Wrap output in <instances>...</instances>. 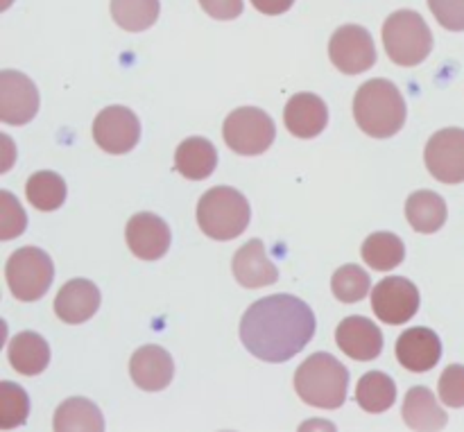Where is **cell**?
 Wrapping results in <instances>:
<instances>
[{"label": "cell", "mask_w": 464, "mask_h": 432, "mask_svg": "<svg viewBox=\"0 0 464 432\" xmlns=\"http://www.w3.org/2000/svg\"><path fill=\"white\" fill-rule=\"evenodd\" d=\"M440 398L449 408H464V365H451L440 376Z\"/></svg>", "instance_id": "1f68e13d"}, {"label": "cell", "mask_w": 464, "mask_h": 432, "mask_svg": "<svg viewBox=\"0 0 464 432\" xmlns=\"http://www.w3.org/2000/svg\"><path fill=\"white\" fill-rule=\"evenodd\" d=\"M315 335V315L306 302L290 294L258 299L245 311L240 340L263 362H285L304 351Z\"/></svg>", "instance_id": "6da1fadb"}, {"label": "cell", "mask_w": 464, "mask_h": 432, "mask_svg": "<svg viewBox=\"0 0 464 432\" xmlns=\"http://www.w3.org/2000/svg\"><path fill=\"white\" fill-rule=\"evenodd\" d=\"M406 258V245L390 231H376L362 243V261L376 272H392Z\"/></svg>", "instance_id": "d4e9b609"}, {"label": "cell", "mask_w": 464, "mask_h": 432, "mask_svg": "<svg viewBox=\"0 0 464 432\" xmlns=\"http://www.w3.org/2000/svg\"><path fill=\"white\" fill-rule=\"evenodd\" d=\"M9 365L23 376H36L50 365V347L39 333H18L7 347Z\"/></svg>", "instance_id": "7402d4cb"}, {"label": "cell", "mask_w": 464, "mask_h": 432, "mask_svg": "<svg viewBox=\"0 0 464 432\" xmlns=\"http://www.w3.org/2000/svg\"><path fill=\"white\" fill-rule=\"evenodd\" d=\"M231 270H234L236 281L249 290L266 288V285L276 283V279H279V270L267 258L266 245L258 238L249 240L236 252L234 261H231Z\"/></svg>", "instance_id": "e0dca14e"}, {"label": "cell", "mask_w": 464, "mask_h": 432, "mask_svg": "<svg viewBox=\"0 0 464 432\" xmlns=\"http://www.w3.org/2000/svg\"><path fill=\"white\" fill-rule=\"evenodd\" d=\"M372 279L362 267L358 265H344L331 279V290H334L335 299L343 303H358L370 294Z\"/></svg>", "instance_id": "f1b7e54d"}, {"label": "cell", "mask_w": 464, "mask_h": 432, "mask_svg": "<svg viewBox=\"0 0 464 432\" xmlns=\"http://www.w3.org/2000/svg\"><path fill=\"white\" fill-rule=\"evenodd\" d=\"M53 428L57 432H100L104 430V419L95 403L86 401V398H68L54 412Z\"/></svg>", "instance_id": "cb8c5ba5"}, {"label": "cell", "mask_w": 464, "mask_h": 432, "mask_svg": "<svg viewBox=\"0 0 464 432\" xmlns=\"http://www.w3.org/2000/svg\"><path fill=\"white\" fill-rule=\"evenodd\" d=\"M295 389L308 406L338 410L347 401L349 371L331 353H313L295 374Z\"/></svg>", "instance_id": "3957f363"}, {"label": "cell", "mask_w": 464, "mask_h": 432, "mask_svg": "<svg viewBox=\"0 0 464 432\" xmlns=\"http://www.w3.org/2000/svg\"><path fill=\"white\" fill-rule=\"evenodd\" d=\"M5 276L18 302H36L48 293L54 279V265L44 249L23 247L9 256Z\"/></svg>", "instance_id": "8992f818"}, {"label": "cell", "mask_w": 464, "mask_h": 432, "mask_svg": "<svg viewBox=\"0 0 464 432\" xmlns=\"http://www.w3.org/2000/svg\"><path fill=\"white\" fill-rule=\"evenodd\" d=\"M329 57L344 75H358L376 63V45L370 32L361 25H343L329 41Z\"/></svg>", "instance_id": "ba28073f"}, {"label": "cell", "mask_w": 464, "mask_h": 432, "mask_svg": "<svg viewBox=\"0 0 464 432\" xmlns=\"http://www.w3.org/2000/svg\"><path fill=\"white\" fill-rule=\"evenodd\" d=\"M199 5L216 21H231L243 14V0H199Z\"/></svg>", "instance_id": "836d02e7"}, {"label": "cell", "mask_w": 464, "mask_h": 432, "mask_svg": "<svg viewBox=\"0 0 464 432\" xmlns=\"http://www.w3.org/2000/svg\"><path fill=\"white\" fill-rule=\"evenodd\" d=\"M442 358V342L430 329H408L397 340V360L403 370L424 374Z\"/></svg>", "instance_id": "9a60e30c"}, {"label": "cell", "mask_w": 464, "mask_h": 432, "mask_svg": "<svg viewBox=\"0 0 464 432\" xmlns=\"http://www.w3.org/2000/svg\"><path fill=\"white\" fill-rule=\"evenodd\" d=\"M406 100L390 80H370L353 98V118L372 139H390L406 125Z\"/></svg>", "instance_id": "7a4b0ae2"}, {"label": "cell", "mask_w": 464, "mask_h": 432, "mask_svg": "<svg viewBox=\"0 0 464 432\" xmlns=\"http://www.w3.org/2000/svg\"><path fill=\"white\" fill-rule=\"evenodd\" d=\"M254 7L267 16H276V14H285L295 5V0H252Z\"/></svg>", "instance_id": "e575fe53"}, {"label": "cell", "mask_w": 464, "mask_h": 432, "mask_svg": "<svg viewBox=\"0 0 464 432\" xmlns=\"http://www.w3.org/2000/svg\"><path fill=\"white\" fill-rule=\"evenodd\" d=\"M435 21L451 32H464V0H429Z\"/></svg>", "instance_id": "d6a6232c"}, {"label": "cell", "mask_w": 464, "mask_h": 432, "mask_svg": "<svg viewBox=\"0 0 464 432\" xmlns=\"http://www.w3.org/2000/svg\"><path fill=\"white\" fill-rule=\"evenodd\" d=\"M403 421L412 430H442L447 428L449 417L435 401V394L420 385V388L408 389L403 398Z\"/></svg>", "instance_id": "ffe728a7"}, {"label": "cell", "mask_w": 464, "mask_h": 432, "mask_svg": "<svg viewBox=\"0 0 464 432\" xmlns=\"http://www.w3.org/2000/svg\"><path fill=\"white\" fill-rule=\"evenodd\" d=\"M335 342L343 349L344 356L358 362L376 360L383 351V335L381 329L367 317H347L335 329Z\"/></svg>", "instance_id": "5bb4252c"}, {"label": "cell", "mask_w": 464, "mask_h": 432, "mask_svg": "<svg viewBox=\"0 0 464 432\" xmlns=\"http://www.w3.org/2000/svg\"><path fill=\"white\" fill-rule=\"evenodd\" d=\"M284 120L290 134H295L297 139H315L326 130L329 109L320 95L297 93L285 104Z\"/></svg>", "instance_id": "ac0fdd59"}, {"label": "cell", "mask_w": 464, "mask_h": 432, "mask_svg": "<svg viewBox=\"0 0 464 432\" xmlns=\"http://www.w3.org/2000/svg\"><path fill=\"white\" fill-rule=\"evenodd\" d=\"M98 285L86 279H72L63 285L54 299V312L66 324H84L100 308Z\"/></svg>", "instance_id": "d6986e66"}, {"label": "cell", "mask_w": 464, "mask_h": 432, "mask_svg": "<svg viewBox=\"0 0 464 432\" xmlns=\"http://www.w3.org/2000/svg\"><path fill=\"white\" fill-rule=\"evenodd\" d=\"M93 139L104 152L127 154L140 139V122L131 109L111 104L102 109L93 120Z\"/></svg>", "instance_id": "8fae6325"}, {"label": "cell", "mask_w": 464, "mask_h": 432, "mask_svg": "<svg viewBox=\"0 0 464 432\" xmlns=\"http://www.w3.org/2000/svg\"><path fill=\"white\" fill-rule=\"evenodd\" d=\"M356 401L370 415H379V412L390 410L397 401V385L383 371H370L358 380L356 388Z\"/></svg>", "instance_id": "484cf974"}, {"label": "cell", "mask_w": 464, "mask_h": 432, "mask_svg": "<svg viewBox=\"0 0 464 432\" xmlns=\"http://www.w3.org/2000/svg\"><path fill=\"white\" fill-rule=\"evenodd\" d=\"M426 168L442 184H462L464 181V130L449 127L430 136L424 152Z\"/></svg>", "instance_id": "30bf717a"}, {"label": "cell", "mask_w": 464, "mask_h": 432, "mask_svg": "<svg viewBox=\"0 0 464 432\" xmlns=\"http://www.w3.org/2000/svg\"><path fill=\"white\" fill-rule=\"evenodd\" d=\"M383 45L394 63L411 68L429 57L433 50V34L420 14L412 9H399L385 21Z\"/></svg>", "instance_id": "5b68a950"}, {"label": "cell", "mask_w": 464, "mask_h": 432, "mask_svg": "<svg viewBox=\"0 0 464 432\" xmlns=\"http://www.w3.org/2000/svg\"><path fill=\"white\" fill-rule=\"evenodd\" d=\"M218 166V149L213 143L202 136H190L177 148L175 168L181 177L190 181H202L213 175Z\"/></svg>", "instance_id": "44dd1931"}, {"label": "cell", "mask_w": 464, "mask_h": 432, "mask_svg": "<svg viewBox=\"0 0 464 432\" xmlns=\"http://www.w3.org/2000/svg\"><path fill=\"white\" fill-rule=\"evenodd\" d=\"M159 0H111V16L122 30L143 32L157 23Z\"/></svg>", "instance_id": "83f0119b"}, {"label": "cell", "mask_w": 464, "mask_h": 432, "mask_svg": "<svg viewBox=\"0 0 464 432\" xmlns=\"http://www.w3.org/2000/svg\"><path fill=\"white\" fill-rule=\"evenodd\" d=\"M127 247L140 261H159L170 249V226L154 213H136L125 229Z\"/></svg>", "instance_id": "4fadbf2b"}, {"label": "cell", "mask_w": 464, "mask_h": 432, "mask_svg": "<svg viewBox=\"0 0 464 432\" xmlns=\"http://www.w3.org/2000/svg\"><path fill=\"white\" fill-rule=\"evenodd\" d=\"M372 311L390 326L406 324L420 311V290L403 276H388L372 290Z\"/></svg>", "instance_id": "9c48e42d"}, {"label": "cell", "mask_w": 464, "mask_h": 432, "mask_svg": "<svg viewBox=\"0 0 464 432\" xmlns=\"http://www.w3.org/2000/svg\"><path fill=\"white\" fill-rule=\"evenodd\" d=\"M0 238L12 240L16 235H21L27 226V216L23 211V206L18 204V199L14 197L9 190L0 193Z\"/></svg>", "instance_id": "4dcf8cb0"}, {"label": "cell", "mask_w": 464, "mask_h": 432, "mask_svg": "<svg viewBox=\"0 0 464 432\" xmlns=\"http://www.w3.org/2000/svg\"><path fill=\"white\" fill-rule=\"evenodd\" d=\"M30 415V398L21 385H14L9 380L0 383V428L12 430L23 426Z\"/></svg>", "instance_id": "f546056e"}, {"label": "cell", "mask_w": 464, "mask_h": 432, "mask_svg": "<svg viewBox=\"0 0 464 432\" xmlns=\"http://www.w3.org/2000/svg\"><path fill=\"white\" fill-rule=\"evenodd\" d=\"M225 143L243 157H256L267 152L275 143V120L256 107H240L227 116L222 127Z\"/></svg>", "instance_id": "52a82bcc"}, {"label": "cell", "mask_w": 464, "mask_h": 432, "mask_svg": "<svg viewBox=\"0 0 464 432\" xmlns=\"http://www.w3.org/2000/svg\"><path fill=\"white\" fill-rule=\"evenodd\" d=\"M447 202L433 190H417L406 202V217L417 234H435L447 222Z\"/></svg>", "instance_id": "603a6c76"}, {"label": "cell", "mask_w": 464, "mask_h": 432, "mask_svg": "<svg viewBox=\"0 0 464 432\" xmlns=\"http://www.w3.org/2000/svg\"><path fill=\"white\" fill-rule=\"evenodd\" d=\"M131 380L145 392H161L172 383L175 360L161 347H140L130 360Z\"/></svg>", "instance_id": "2e32d148"}, {"label": "cell", "mask_w": 464, "mask_h": 432, "mask_svg": "<svg viewBox=\"0 0 464 432\" xmlns=\"http://www.w3.org/2000/svg\"><path fill=\"white\" fill-rule=\"evenodd\" d=\"M39 111L34 82L18 71L0 72V120L5 125H27Z\"/></svg>", "instance_id": "7c38bea8"}, {"label": "cell", "mask_w": 464, "mask_h": 432, "mask_svg": "<svg viewBox=\"0 0 464 432\" xmlns=\"http://www.w3.org/2000/svg\"><path fill=\"white\" fill-rule=\"evenodd\" d=\"M25 195L27 202H30L36 211L50 213L66 202V181H63L57 172H34V175L27 179Z\"/></svg>", "instance_id": "4316f807"}, {"label": "cell", "mask_w": 464, "mask_h": 432, "mask_svg": "<svg viewBox=\"0 0 464 432\" xmlns=\"http://www.w3.org/2000/svg\"><path fill=\"white\" fill-rule=\"evenodd\" d=\"M252 208L243 193L229 186L207 190L198 204V225L208 238L234 240L249 226Z\"/></svg>", "instance_id": "277c9868"}]
</instances>
